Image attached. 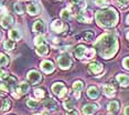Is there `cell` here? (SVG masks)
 <instances>
[{
  "label": "cell",
  "mask_w": 129,
  "mask_h": 115,
  "mask_svg": "<svg viewBox=\"0 0 129 115\" xmlns=\"http://www.w3.org/2000/svg\"><path fill=\"white\" fill-rule=\"evenodd\" d=\"M97 108H98V105L96 104H87L83 107V113L85 115H93L97 111Z\"/></svg>",
  "instance_id": "13"
},
{
  "label": "cell",
  "mask_w": 129,
  "mask_h": 115,
  "mask_svg": "<svg viewBox=\"0 0 129 115\" xmlns=\"http://www.w3.org/2000/svg\"><path fill=\"white\" fill-rule=\"evenodd\" d=\"M44 90L43 89H37V90H34V96L38 99H42L43 96H44Z\"/></svg>",
  "instance_id": "30"
},
{
  "label": "cell",
  "mask_w": 129,
  "mask_h": 115,
  "mask_svg": "<svg viewBox=\"0 0 129 115\" xmlns=\"http://www.w3.org/2000/svg\"><path fill=\"white\" fill-rule=\"evenodd\" d=\"M95 48L97 53L105 59L115 56L118 51V40L114 34H103L95 42Z\"/></svg>",
  "instance_id": "1"
},
{
  "label": "cell",
  "mask_w": 129,
  "mask_h": 115,
  "mask_svg": "<svg viewBox=\"0 0 129 115\" xmlns=\"http://www.w3.org/2000/svg\"><path fill=\"white\" fill-rule=\"evenodd\" d=\"M77 20L80 22H83V23H90L93 20V13L90 10H87V9H83L81 10L77 14Z\"/></svg>",
  "instance_id": "5"
},
{
  "label": "cell",
  "mask_w": 129,
  "mask_h": 115,
  "mask_svg": "<svg viewBox=\"0 0 129 115\" xmlns=\"http://www.w3.org/2000/svg\"><path fill=\"white\" fill-rule=\"evenodd\" d=\"M33 31L37 32V33H41V32H44L45 31V24L42 20H38V21L34 22L33 24Z\"/></svg>",
  "instance_id": "14"
},
{
  "label": "cell",
  "mask_w": 129,
  "mask_h": 115,
  "mask_svg": "<svg viewBox=\"0 0 129 115\" xmlns=\"http://www.w3.org/2000/svg\"><path fill=\"white\" fill-rule=\"evenodd\" d=\"M43 105H44V107L46 108V110H56V107H57L55 101L54 100H52V99L45 100L44 103H43Z\"/></svg>",
  "instance_id": "19"
},
{
  "label": "cell",
  "mask_w": 129,
  "mask_h": 115,
  "mask_svg": "<svg viewBox=\"0 0 129 115\" xmlns=\"http://www.w3.org/2000/svg\"><path fill=\"white\" fill-rule=\"evenodd\" d=\"M126 22H127V23H128V24H129V14H128V16H127V18H126Z\"/></svg>",
  "instance_id": "43"
},
{
  "label": "cell",
  "mask_w": 129,
  "mask_h": 115,
  "mask_svg": "<svg viewBox=\"0 0 129 115\" xmlns=\"http://www.w3.org/2000/svg\"><path fill=\"white\" fill-rule=\"evenodd\" d=\"M57 64L61 69H69L72 66V59L69 55L63 54L60 57H57Z\"/></svg>",
  "instance_id": "7"
},
{
  "label": "cell",
  "mask_w": 129,
  "mask_h": 115,
  "mask_svg": "<svg viewBox=\"0 0 129 115\" xmlns=\"http://www.w3.org/2000/svg\"><path fill=\"white\" fill-rule=\"evenodd\" d=\"M11 108V101L9 99H5L2 101V110L4 111H9Z\"/></svg>",
  "instance_id": "27"
},
{
  "label": "cell",
  "mask_w": 129,
  "mask_h": 115,
  "mask_svg": "<svg viewBox=\"0 0 129 115\" xmlns=\"http://www.w3.org/2000/svg\"><path fill=\"white\" fill-rule=\"evenodd\" d=\"M71 10H70V9H63L62 11H61V18H62V19H64V20H69L70 18H71Z\"/></svg>",
  "instance_id": "25"
},
{
  "label": "cell",
  "mask_w": 129,
  "mask_h": 115,
  "mask_svg": "<svg viewBox=\"0 0 129 115\" xmlns=\"http://www.w3.org/2000/svg\"><path fill=\"white\" fill-rule=\"evenodd\" d=\"M28 79H29V81L32 82L33 84H38L41 81L42 77H41V75L37 70H31V71L28 72Z\"/></svg>",
  "instance_id": "8"
},
{
  "label": "cell",
  "mask_w": 129,
  "mask_h": 115,
  "mask_svg": "<svg viewBox=\"0 0 129 115\" xmlns=\"http://www.w3.org/2000/svg\"><path fill=\"white\" fill-rule=\"evenodd\" d=\"M27 11H28L29 14H31V16H37V14H39V12H40V8L38 5L31 4L27 7Z\"/></svg>",
  "instance_id": "17"
},
{
  "label": "cell",
  "mask_w": 129,
  "mask_h": 115,
  "mask_svg": "<svg viewBox=\"0 0 129 115\" xmlns=\"http://www.w3.org/2000/svg\"><path fill=\"white\" fill-rule=\"evenodd\" d=\"M86 93H87V95H88L90 99H96V98H98V95H99L98 89L96 87H89L88 89H87Z\"/></svg>",
  "instance_id": "18"
},
{
  "label": "cell",
  "mask_w": 129,
  "mask_h": 115,
  "mask_svg": "<svg viewBox=\"0 0 129 115\" xmlns=\"http://www.w3.org/2000/svg\"><path fill=\"white\" fill-rule=\"evenodd\" d=\"M52 92H53L55 95H57L58 98H64L67 94V89L62 82H55V83L52 85Z\"/></svg>",
  "instance_id": "4"
},
{
  "label": "cell",
  "mask_w": 129,
  "mask_h": 115,
  "mask_svg": "<svg viewBox=\"0 0 129 115\" xmlns=\"http://www.w3.org/2000/svg\"><path fill=\"white\" fill-rule=\"evenodd\" d=\"M96 22L103 28H113L118 22V13L114 8H107L105 10L97 11L95 14Z\"/></svg>",
  "instance_id": "2"
},
{
  "label": "cell",
  "mask_w": 129,
  "mask_h": 115,
  "mask_svg": "<svg viewBox=\"0 0 129 115\" xmlns=\"http://www.w3.org/2000/svg\"><path fill=\"white\" fill-rule=\"evenodd\" d=\"M13 24V18L10 16V14H6V16L2 17L1 19V25L2 28L8 29L9 26H11Z\"/></svg>",
  "instance_id": "11"
},
{
  "label": "cell",
  "mask_w": 129,
  "mask_h": 115,
  "mask_svg": "<svg viewBox=\"0 0 129 115\" xmlns=\"http://www.w3.org/2000/svg\"><path fill=\"white\" fill-rule=\"evenodd\" d=\"M126 36H127V40H128V41H129V31H128V32H127V35H126Z\"/></svg>",
  "instance_id": "45"
},
{
  "label": "cell",
  "mask_w": 129,
  "mask_h": 115,
  "mask_svg": "<svg viewBox=\"0 0 129 115\" xmlns=\"http://www.w3.org/2000/svg\"><path fill=\"white\" fill-rule=\"evenodd\" d=\"M23 6L21 4H14V11H16L17 13H19V14H22L23 13Z\"/></svg>",
  "instance_id": "33"
},
{
  "label": "cell",
  "mask_w": 129,
  "mask_h": 115,
  "mask_svg": "<svg viewBox=\"0 0 129 115\" xmlns=\"http://www.w3.org/2000/svg\"><path fill=\"white\" fill-rule=\"evenodd\" d=\"M117 4H118L119 7L125 8V7H127V6H128L129 0H117Z\"/></svg>",
  "instance_id": "36"
},
{
  "label": "cell",
  "mask_w": 129,
  "mask_h": 115,
  "mask_svg": "<svg viewBox=\"0 0 129 115\" xmlns=\"http://www.w3.org/2000/svg\"><path fill=\"white\" fill-rule=\"evenodd\" d=\"M8 76H9V75H8L7 71H5L4 69H0V80H5Z\"/></svg>",
  "instance_id": "37"
},
{
  "label": "cell",
  "mask_w": 129,
  "mask_h": 115,
  "mask_svg": "<svg viewBox=\"0 0 129 115\" xmlns=\"http://www.w3.org/2000/svg\"><path fill=\"white\" fill-rule=\"evenodd\" d=\"M4 47H5V49H7V51H12L14 48V41H10V40L5 41Z\"/></svg>",
  "instance_id": "24"
},
{
  "label": "cell",
  "mask_w": 129,
  "mask_h": 115,
  "mask_svg": "<svg viewBox=\"0 0 129 115\" xmlns=\"http://www.w3.org/2000/svg\"><path fill=\"white\" fill-rule=\"evenodd\" d=\"M88 68H89V71H92L93 73L97 75V73L103 71V65L101 63H97V61H95V63L89 64Z\"/></svg>",
  "instance_id": "12"
},
{
  "label": "cell",
  "mask_w": 129,
  "mask_h": 115,
  "mask_svg": "<svg viewBox=\"0 0 129 115\" xmlns=\"http://www.w3.org/2000/svg\"><path fill=\"white\" fill-rule=\"evenodd\" d=\"M49 53V48L45 44H41V45L38 46L37 48V54L39 56H45Z\"/></svg>",
  "instance_id": "21"
},
{
  "label": "cell",
  "mask_w": 129,
  "mask_h": 115,
  "mask_svg": "<svg viewBox=\"0 0 129 115\" xmlns=\"http://www.w3.org/2000/svg\"><path fill=\"white\" fill-rule=\"evenodd\" d=\"M71 1L75 6H84V4H85V0H71Z\"/></svg>",
  "instance_id": "39"
},
{
  "label": "cell",
  "mask_w": 129,
  "mask_h": 115,
  "mask_svg": "<svg viewBox=\"0 0 129 115\" xmlns=\"http://www.w3.org/2000/svg\"><path fill=\"white\" fill-rule=\"evenodd\" d=\"M2 4H4V0H0V6H1Z\"/></svg>",
  "instance_id": "46"
},
{
  "label": "cell",
  "mask_w": 129,
  "mask_h": 115,
  "mask_svg": "<svg viewBox=\"0 0 129 115\" xmlns=\"http://www.w3.org/2000/svg\"><path fill=\"white\" fill-rule=\"evenodd\" d=\"M107 110L111 112V113H115V112H117L119 110V103L117 102V101H111L108 103V105H107Z\"/></svg>",
  "instance_id": "22"
},
{
  "label": "cell",
  "mask_w": 129,
  "mask_h": 115,
  "mask_svg": "<svg viewBox=\"0 0 129 115\" xmlns=\"http://www.w3.org/2000/svg\"><path fill=\"white\" fill-rule=\"evenodd\" d=\"M34 115H48V113H40V114H34Z\"/></svg>",
  "instance_id": "44"
},
{
  "label": "cell",
  "mask_w": 129,
  "mask_h": 115,
  "mask_svg": "<svg viewBox=\"0 0 129 115\" xmlns=\"http://www.w3.org/2000/svg\"><path fill=\"white\" fill-rule=\"evenodd\" d=\"M8 63H9L8 57L5 54L0 53V66H6V65H8Z\"/></svg>",
  "instance_id": "28"
},
{
  "label": "cell",
  "mask_w": 129,
  "mask_h": 115,
  "mask_svg": "<svg viewBox=\"0 0 129 115\" xmlns=\"http://www.w3.org/2000/svg\"><path fill=\"white\" fill-rule=\"evenodd\" d=\"M34 44L36 45H41V44H45V41H44V37L42 36V35H39V36H37L34 38Z\"/></svg>",
  "instance_id": "31"
},
{
  "label": "cell",
  "mask_w": 129,
  "mask_h": 115,
  "mask_svg": "<svg viewBox=\"0 0 129 115\" xmlns=\"http://www.w3.org/2000/svg\"><path fill=\"white\" fill-rule=\"evenodd\" d=\"M8 87L6 83H1L0 84V94H7L8 93Z\"/></svg>",
  "instance_id": "35"
},
{
  "label": "cell",
  "mask_w": 129,
  "mask_h": 115,
  "mask_svg": "<svg viewBox=\"0 0 129 115\" xmlns=\"http://www.w3.org/2000/svg\"><path fill=\"white\" fill-rule=\"evenodd\" d=\"M0 36H1V34H0Z\"/></svg>",
  "instance_id": "48"
},
{
  "label": "cell",
  "mask_w": 129,
  "mask_h": 115,
  "mask_svg": "<svg viewBox=\"0 0 129 115\" xmlns=\"http://www.w3.org/2000/svg\"><path fill=\"white\" fill-rule=\"evenodd\" d=\"M25 1H28V0H25ZM30 1H34V0H30Z\"/></svg>",
  "instance_id": "47"
},
{
  "label": "cell",
  "mask_w": 129,
  "mask_h": 115,
  "mask_svg": "<svg viewBox=\"0 0 129 115\" xmlns=\"http://www.w3.org/2000/svg\"><path fill=\"white\" fill-rule=\"evenodd\" d=\"M125 115H129V105L125 107Z\"/></svg>",
  "instance_id": "42"
},
{
  "label": "cell",
  "mask_w": 129,
  "mask_h": 115,
  "mask_svg": "<svg viewBox=\"0 0 129 115\" xmlns=\"http://www.w3.org/2000/svg\"><path fill=\"white\" fill-rule=\"evenodd\" d=\"M103 90H104V93L106 94L107 96L115 95V92H116V88L114 87L113 84H106V85H104Z\"/></svg>",
  "instance_id": "16"
},
{
  "label": "cell",
  "mask_w": 129,
  "mask_h": 115,
  "mask_svg": "<svg viewBox=\"0 0 129 115\" xmlns=\"http://www.w3.org/2000/svg\"><path fill=\"white\" fill-rule=\"evenodd\" d=\"M117 81L120 83V85L122 87H127L129 84V76L128 75H124V73H120L117 76Z\"/></svg>",
  "instance_id": "15"
},
{
  "label": "cell",
  "mask_w": 129,
  "mask_h": 115,
  "mask_svg": "<svg viewBox=\"0 0 129 115\" xmlns=\"http://www.w3.org/2000/svg\"><path fill=\"white\" fill-rule=\"evenodd\" d=\"M82 38H83L84 41H86V42H90V41L94 38V33L93 32H85V33H83V35H82Z\"/></svg>",
  "instance_id": "26"
},
{
  "label": "cell",
  "mask_w": 129,
  "mask_h": 115,
  "mask_svg": "<svg viewBox=\"0 0 129 115\" xmlns=\"http://www.w3.org/2000/svg\"><path fill=\"white\" fill-rule=\"evenodd\" d=\"M9 38L12 41H19L21 38V33L19 30L17 29H12L11 31H9Z\"/></svg>",
  "instance_id": "20"
},
{
  "label": "cell",
  "mask_w": 129,
  "mask_h": 115,
  "mask_svg": "<svg viewBox=\"0 0 129 115\" xmlns=\"http://www.w3.org/2000/svg\"><path fill=\"white\" fill-rule=\"evenodd\" d=\"M95 4L97 6H99V7H105L107 4V1L106 0H95Z\"/></svg>",
  "instance_id": "38"
},
{
  "label": "cell",
  "mask_w": 129,
  "mask_h": 115,
  "mask_svg": "<svg viewBox=\"0 0 129 115\" xmlns=\"http://www.w3.org/2000/svg\"><path fill=\"white\" fill-rule=\"evenodd\" d=\"M64 107L70 111L73 110V107H74V102H73L72 100H65V101H64Z\"/></svg>",
  "instance_id": "29"
},
{
  "label": "cell",
  "mask_w": 129,
  "mask_h": 115,
  "mask_svg": "<svg viewBox=\"0 0 129 115\" xmlns=\"http://www.w3.org/2000/svg\"><path fill=\"white\" fill-rule=\"evenodd\" d=\"M74 55L78 59H90L95 56V49L87 48L84 45H78L74 51Z\"/></svg>",
  "instance_id": "3"
},
{
  "label": "cell",
  "mask_w": 129,
  "mask_h": 115,
  "mask_svg": "<svg viewBox=\"0 0 129 115\" xmlns=\"http://www.w3.org/2000/svg\"><path fill=\"white\" fill-rule=\"evenodd\" d=\"M29 89H30L29 84L28 83H24V82H22V83H20L19 85H17V87L13 89L12 95L16 99H19L21 95H23V94H25V93H28L29 92Z\"/></svg>",
  "instance_id": "6"
},
{
  "label": "cell",
  "mask_w": 129,
  "mask_h": 115,
  "mask_svg": "<svg viewBox=\"0 0 129 115\" xmlns=\"http://www.w3.org/2000/svg\"><path fill=\"white\" fill-rule=\"evenodd\" d=\"M84 84L82 81H75L74 83H73V90H74V92H81L82 89H83Z\"/></svg>",
  "instance_id": "23"
},
{
  "label": "cell",
  "mask_w": 129,
  "mask_h": 115,
  "mask_svg": "<svg viewBox=\"0 0 129 115\" xmlns=\"http://www.w3.org/2000/svg\"><path fill=\"white\" fill-rule=\"evenodd\" d=\"M5 80L8 82V84H9V85H14V84H16V81H17L16 78H14V77H11V76H8Z\"/></svg>",
  "instance_id": "34"
},
{
  "label": "cell",
  "mask_w": 129,
  "mask_h": 115,
  "mask_svg": "<svg viewBox=\"0 0 129 115\" xmlns=\"http://www.w3.org/2000/svg\"><path fill=\"white\" fill-rule=\"evenodd\" d=\"M27 105L29 107H31V108H34V107H37L38 105H39V103H38V101H36V100L29 99L28 102H27Z\"/></svg>",
  "instance_id": "32"
},
{
  "label": "cell",
  "mask_w": 129,
  "mask_h": 115,
  "mask_svg": "<svg viewBox=\"0 0 129 115\" xmlns=\"http://www.w3.org/2000/svg\"><path fill=\"white\" fill-rule=\"evenodd\" d=\"M122 65H124V67L126 69L129 70V57H126L124 60H122Z\"/></svg>",
  "instance_id": "40"
},
{
  "label": "cell",
  "mask_w": 129,
  "mask_h": 115,
  "mask_svg": "<svg viewBox=\"0 0 129 115\" xmlns=\"http://www.w3.org/2000/svg\"><path fill=\"white\" fill-rule=\"evenodd\" d=\"M51 29H52V31L55 32V33H61V32H63L64 29H66V26L63 24V22H61V21H58V20H56V21L52 22Z\"/></svg>",
  "instance_id": "10"
},
{
  "label": "cell",
  "mask_w": 129,
  "mask_h": 115,
  "mask_svg": "<svg viewBox=\"0 0 129 115\" xmlns=\"http://www.w3.org/2000/svg\"><path fill=\"white\" fill-rule=\"evenodd\" d=\"M66 115H78V113H77V111H75V110H71Z\"/></svg>",
  "instance_id": "41"
},
{
  "label": "cell",
  "mask_w": 129,
  "mask_h": 115,
  "mask_svg": "<svg viewBox=\"0 0 129 115\" xmlns=\"http://www.w3.org/2000/svg\"><path fill=\"white\" fill-rule=\"evenodd\" d=\"M40 67L45 73H50L54 70V65H53L52 61H50V60H43L42 63H41Z\"/></svg>",
  "instance_id": "9"
}]
</instances>
